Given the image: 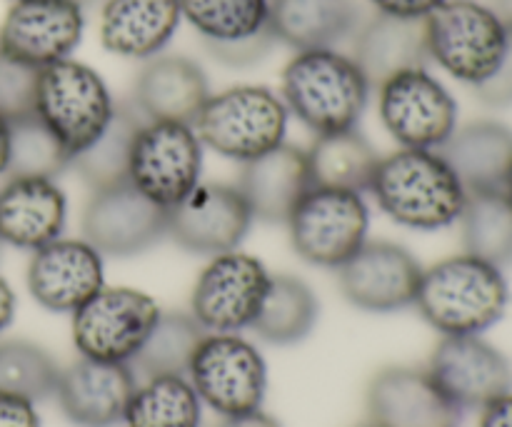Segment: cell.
Wrapping results in <instances>:
<instances>
[{
    "label": "cell",
    "mask_w": 512,
    "mask_h": 427,
    "mask_svg": "<svg viewBox=\"0 0 512 427\" xmlns=\"http://www.w3.org/2000/svg\"><path fill=\"white\" fill-rule=\"evenodd\" d=\"M370 90L353 55L335 48L295 50L280 80V98L288 113L315 135L358 128Z\"/></svg>",
    "instance_id": "3957f363"
},
{
    "label": "cell",
    "mask_w": 512,
    "mask_h": 427,
    "mask_svg": "<svg viewBox=\"0 0 512 427\" xmlns=\"http://www.w3.org/2000/svg\"><path fill=\"white\" fill-rule=\"evenodd\" d=\"M463 250L505 270L512 265V205L503 190L468 193L463 215Z\"/></svg>",
    "instance_id": "836d02e7"
},
{
    "label": "cell",
    "mask_w": 512,
    "mask_h": 427,
    "mask_svg": "<svg viewBox=\"0 0 512 427\" xmlns=\"http://www.w3.org/2000/svg\"><path fill=\"white\" fill-rule=\"evenodd\" d=\"M75 5H80V8H90V5H98V3H103V0H73Z\"/></svg>",
    "instance_id": "7dc6e473"
},
{
    "label": "cell",
    "mask_w": 512,
    "mask_h": 427,
    "mask_svg": "<svg viewBox=\"0 0 512 427\" xmlns=\"http://www.w3.org/2000/svg\"><path fill=\"white\" fill-rule=\"evenodd\" d=\"M353 60L370 88L410 68H428V40L423 20L393 18L378 13L353 35Z\"/></svg>",
    "instance_id": "484cf974"
},
{
    "label": "cell",
    "mask_w": 512,
    "mask_h": 427,
    "mask_svg": "<svg viewBox=\"0 0 512 427\" xmlns=\"http://www.w3.org/2000/svg\"><path fill=\"white\" fill-rule=\"evenodd\" d=\"M368 193L395 225L420 233L458 223L468 200V190L443 153L418 148H400L380 158Z\"/></svg>",
    "instance_id": "6da1fadb"
},
{
    "label": "cell",
    "mask_w": 512,
    "mask_h": 427,
    "mask_svg": "<svg viewBox=\"0 0 512 427\" xmlns=\"http://www.w3.org/2000/svg\"><path fill=\"white\" fill-rule=\"evenodd\" d=\"M253 213L238 185L200 183L183 203L168 210V235L178 248L195 255L238 250L253 228Z\"/></svg>",
    "instance_id": "e0dca14e"
},
{
    "label": "cell",
    "mask_w": 512,
    "mask_h": 427,
    "mask_svg": "<svg viewBox=\"0 0 512 427\" xmlns=\"http://www.w3.org/2000/svg\"><path fill=\"white\" fill-rule=\"evenodd\" d=\"M270 270L255 255L228 250L210 258L193 288V318L205 333L250 328L270 285Z\"/></svg>",
    "instance_id": "7c38bea8"
},
{
    "label": "cell",
    "mask_w": 512,
    "mask_h": 427,
    "mask_svg": "<svg viewBox=\"0 0 512 427\" xmlns=\"http://www.w3.org/2000/svg\"><path fill=\"white\" fill-rule=\"evenodd\" d=\"M318 310V298L305 280L295 275H273L250 328L265 343L295 345L313 333Z\"/></svg>",
    "instance_id": "f546056e"
},
{
    "label": "cell",
    "mask_w": 512,
    "mask_h": 427,
    "mask_svg": "<svg viewBox=\"0 0 512 427\" xmlns=\"http://www.w3.org/2000/svg\"><path fill=\"white\" fill-rule=\"evenodd\" d=\"M215 427H280V423L273 415L263 413V410H250V413L228 415Z\"/></svg>",
    "instance_id": "b9f144b4"
},
{
    "label": "cell",
    "mask_w": 512,
    "mask_h": 427,
    "mask_svg": "<svg viewBox=\"0 0 512 427\" xmlns=\"http://www.w3.org/2000/svg\"><path fill=\"white\" fill-rule=\"evenodd\" d=\"M360 427H378L375 423H368V425H360Z\"/></svg>",
    "instance_id": "c3c4849f"
},
{
    "label": "cell",
    "mask_w": 512,
    "mask_h": 427,
    "mask_svg": "<svg viewBox=\"0 0 512 427\" xmlns=\"http://www.w3.org/2000/svg\"><path fill=\"white\" fill-rule=\"evenodd\" d=\"M468 193L503 190L512 163V130L498 120L458 125L440 148Z\"/></svg>",
    "instance_id": "4316f807"
},
{
    "label": "cell",
    "mask_w": 512,
    "mask_h": 427,
    "mask_svg": "<svg viewBox=\"0 0 512 427\" xmlns=\"http://www.w3.org/2000/svg\"><path fill=\"white\" fill-rule=\"evenodd\" d=\"M200 403L228 415L260 410L268 390V368L250 340L238 333L205 335L188 370Z\"/></svg>",
    "instance_id": "9c48e42d"
},
{
    "label": "cell",
    "mask_w": 512,
    "mask_h": 427,
    "mask_svg": "<svg viewBox=\"0 0 512 427\" xmlns=\"http://www.w3.org/2000/svg\"><path fill=\"white\" fill-rule=\"evenodd\" d=\"M60 368L40 345L28 340L0 343V393L40 403L55 395Z\"/></svg>",
    "instance_id": "d590c367"
},
{
    "label": "cell",
    "mask_w": 512,
    "mask_h": 427,
    "mask_svg": "<svg viewBox=\"0 0 512 427\" xmlns=\"http://www.w3.org/2000/svg\"><path fill=\"white\" fill-rule=\"evenodd\" d=\"M275 40L293 50L335 48L360 28L358 0H270Z\"/></svg>",
    "instance_id": "83f0119b"
},
{
    "label": "cell",
    "mask_w": 512,
    "mask_h": 427,
    "mask_svg": "<svg viewBox=\"0 0 512 427\" xmlns=\"http://www.w3.org/2000/svg\"><path fill=\"white\" fill-rule=\"evenodd\" d=\"M15 318V293L8 285V280L0 275V333L13 323Z\"/></svg>",
    "instance_id": "7bdbcfd3"
},
{
    "label": "cell",
    "mask_w": 512,
    "mask_h": 427,
    "mask_svg": "<svg viewBox=\"0 0 512 427\" xmlns=\"http://www.w3.org/2000/svg\"><path fill=\"white\" fill-rule=\"evenodd\" d=\"M0 427H40L35 403L0 393Z\"/></svg>",
    "instance_id": "ab89813d"
},
{
    "label": "cell",
    "mask_w": 512,
    "mask_h": 427,
    "mask_svg": "<svg viewBox=\"0 0 512 427\" xmlns=\"http://www.w3.org/2000/svg\"><path fill=\"white\" fill-rule=\"evenodd\" d=\"M290 113L283 98L265 85H233L210 93L193 128L203 148L238 163L285 143Z\"/></svg>",
    "instance_id": "277c9868"
},
{
    "label": "cell",
    "mask_w": 512,
    "mask_h": 427,
    "mask_svg": "<svg viewBox=\"0 0 512 427\" xmlns=\"http://www.w3.org/2000/svg\"><path fill=\"white\" fill-rule=\"evenodd\" d=\"M180 20L178 0H103L100 43L118 58L150 60L173 40Z\"/></svg>",
    "instance_id": "d4e9b609"
},
{
    "label": "cell",
    "mask_w": 512,
    "mask_h": 427,
    "mask_svg": "<svg viewBox=\"0 0 512 427\" xmlns=\"http://www.w3.org/2000/svg\"><path fill=\"white\" fill-rule=\"evenodd\" d=\"M413 305L443 338L483 335L503 320L510 285L503 270L463 250L423 270Z\"/></svg>",
    "instance_id": "7a4b0ae2"
},
{
    "label": "cell",
    "mask_w": 512,
    "mask_h": 427,
    "mask_svg": "<svg viewBox=\"0 0 512 427\" xmlns=\"http://www.w3.org/2000/svg\"><path fill=\"white\" fill-rule=\"evenodd\" d=\"M313 185L365 193L378 170L380 155L358 128L315 135L308 150Z\"/></svg>",
    "instance_id": "f1b7e54d"
},
{
    "label": "cell",
    "mask_w": 512,
    "mask_h": 427,
    "mask_svg": "<svg viewBox=\"0 0 512 427\" xmlns=\"http://www.w3.org/2000/svg\"><path fill=\"white\" fill-rule=\"evenodd\" d=\"M423 23L430 60L460 83L478 88L503 63L510 28L490 5L445 0Z\"/></svg>",
    "instance_id": "5b68a950"
},
{
    "label": "cell",
    "mask_w": 512,
    "mask_h": 427,
    "mask_svg": "<svg viewBox=\"0 0 512 427\" xmlns=\"http://www.w3.org/2000/svg\"><path fill=\"white\" fill-rule=\"evenodd\" d=\"M378 13L393 15L405 20H425L433 10H438L445 0H368Z\"/></svg>",
    "instance_id": "f35d334b"
},
{
    "label": "cell",
    "mask_w": 512,
    "mask_h": 427,
    "mask_svg": "<svg viewBox=\"0 0 512 427\" xmlns=\"http://www.w3.org/2000/svg\"><path fill=\"white\" fill-rule=\"evenodd\" d=\"M375 90L380 123L400 148L440 150L458 128V103L428 68L403 70Z\"/></svg>",
    "instance_id": "30bf717a"
},
{
    "label": "cell",
    "mask_w": 512,
    "mask_h": 427,
    "mask_svg": "<svg viewBox=\"0 0 512 427\" xmlns=\"http://www.w3.org/2000/svg\"><path fill=\"white\" fill-rule=\"evenodd\" d=\"M495 13L505 20V25L512 30V0H495Z\"/></svg>",
    "instance_id": "f6af8a7d"
},
{
    "label": "cell",
    "mask_w": 512,
    "mask_h": 427,
    "mask_svg": "<svg viewBox=\"0 0 512 427\" xmlns=\"http://www.w3.org/2000/svg\"><path fill=\"white\" fill-rule=\"evenodd\" d=\"M68 198L55 180L5 178L0 185V243L38 250L63 238Z\"/></svg>",
    "instance_id": "7402d4cb"
},
{
    "label": "cell",
    "mask_w": 512,
    "mask_h": 427,
    "mask_svg": "<svg viewBox=\"0 0 512 427\" xmlns=\"http://www.w3.org/2000/svg\"><path fill=\"white\" fill-rule=\"evenodd\" d=\"M183 20L228 68H250L273 50L270 0H178Z\"/></svg>",
    "instance_id": "5bb4252c"
},
{
    "label": "cell",
    "mask_w": 512,
    "mask_h": 427,
    "mask_svg": "<svg viewBox=\"0 0 512 427\" xmlns=\"http://www.w3.org/2000/svg\"><path fill=\"white\" fill-rule=\"evenodd\" d=\"M208 98V75L185 55H155L145 60L133 85V105L145 120L193 125Z\"/></svg>",
    "instance_id": "cb8c5ba5"
},
{
    "label": "cell",
    "mask_w": 512,
    "mask_h": 427,
    "mask_svg": "<svg viewBox=\"0 0 512 427\" xmlns=\"http://www.w3.org/2000/svg\"><path fill=\"white\" fill-rule=\"evenodd\" d=\"M25 278L40 308L73 315L105 288L103 255L85 238H58L33 250Z\"/></svg>",
    "instance_id": "d6986e66"
},
{
    "label": "cell",
    "mask_w": 512,
    "mask_h": 427,
    "mask_svg": "<svg viewBox=\"0 0 512 427\" xmlns=\"http://www.w3.org/2000/svg\"><path fill=\"white\" fill-rule=\"evenodd\" d=\"M370 418L378 427H460L463 410L420 368H385L368 388Z\"/></svg>",
    "instance_id": "ffe728a7"
},
{
    "label": "cell",
    "mask_w": 512,
    "mask_h": 427,
    "mask_svg": "<svg viewBox=\"0 0 512 427\" xmlns=\"http://www.w3.org/2000/svg\"><path fill=\"white\" fill-rule=\"evenodd\" d=\"M113 93L98 70L65 58L38 70L35 115L55 133L70 158L88 148L115 115Z\"/></svg>",
    "instance_id": "8992f818"
},
{
    "label": "cell",
    "mask_w": 512,
    "mask_h": 427,
    "mask_svg": "<svg viewBox=\"0 0 512 427\" xmlns=\"http://www.w3.org/2000/svg\"><path fill=\"white\" fill-rule=\"evenodd\" d=\"M145 123L143 115L138 113L133 103L115 108V115L105 125L103 133L93 140L85 150H80L73 158V168L83 178L85 185L93 190L110 188L128 180L130 155H133L135 135L140 125Z\"/></svg>",
    "instance_id": "4dcf8cb0"
},
{
    "label": "cell",
    "mask_w": 512,
    "mask_h": 427,
    "mask_svg": "<svg viewBox=\"0 0 512 427\" xmlns=\"http://www.w3.org/2000/svg\"><path fill=\"white\" fill-rule=\"evenodd\" d=\"M428 373L460 410H483L512 393L508 355L480 335H445L430 355Z\"/></svg>",
    "instance_id": "ac0fdd59"
},
{
    "label": "cell",
    "mask_w": 512,
    "mask_h": 427,
    "mask_svg": "<svg viewBox=\"0 0 512 427\" xmlns=\"http://www.w3.org/2000/svg\"><path fill=\"white\" fill-rule=\"evenodd\" d=\"M8 143H10V120L0 115V175L8 168Z\"/></svg>",
    "instance_id": "ee69618b"
},
{
    "label": "cell",
    "mask_w": 512,
    "mask_h": 427,
    "mask_svg": "<svg viewBox=\"0 0 512 427\" xmlns=\"http://www.w3.org/2000/svg\"><path fill=\"white\" fill-rule=\"evenodd\" d=\"M203 143L190 123L145 120L135 135L128 183L158 208L173 210L200 185Z\"/></svg>",
    "instance_id": "ba28073f"
},
{
    "label": "cell",
    "mask_w": 512,
    "mask_h": 427,
    "mask_svg": "<svg viewBox=\"0 0 512 427\" xmlns=\"http://www.w3.org/2000/svg\"><path fill=\"white\" fill-rule=\"evenodd\" d=\"M285 225L298 258L338 270L368 240L370 208L363 193L313 185Z\"/></svg>",
    "instance_id": "52a82bcc"
},
{
    "label": "cell",
    "mask_w": 512,
    "mask_h": 427,
    "mask_svg": "<svg viewBox=\"0 0 512 427\" xmlns=\"http://www.w3.org/2000/svg\"><path fill=\"white\" fill-rule=\"evenodd\" d=\"M135 388L138 378L130 365L83 358L60 370L55 398L73 425L113 427L123 423Z\"/></svg>",
    "instance_id": "44dd1931"
},
{
    "label": "cell",
    "mask_w": 512,
    "mask_h": 427,
    "mask_svg": "<svg viewBox=\"0 0 512 427\" xmlns=\"http://www.w3.org/2000/svg\"><path fill=\"white\" fill-rule=\"evenodd\" d=\"M158 318V303L143 290L103 288L73 313V343L80 358L130 365Z\"/></svg>",
    "instance_id": "8fae6325"
},
{
    "label": "cell",
    "mask_w": 512,
    "mask_h": 427,
    "mask_svg": "<svg viewBox=\"0 0 512 427\" xmlns=\"http://www.w3.org/2000/svg\"><path fill=\"white\" fill-rule=\"evenodd\" d=\"M70 163H73L70 153L38 115L33 113L25 115V118L10 120L5 178L55 180L63 170L70 168Z\"/></svg>",
    "instance_id": "e575fe53"
},
{
    "label": "cell",
    "mask_w": 512,
    "mask_h": 427,
    "mask_svg": "<svg viewBox=\"0 0 512 427\" xmlns=\"http://www.w3.org/2000/svg\"><path fill=\"white\" fill-rule=\"evenodd\" d=\"M313 188L308 153L290 143L258 155L243 163L238 178L240 195L248 203L253 220L260 223H283L295 205Z\"/></svg>",
    "instance_id": "603a6c76"
},
{
    "label": "cell",
    "mask_w": 512,
    "mask_h": 427,
    "mask_svg": "<svg viewBox=\"0 0 512 427\" xmlns=\"http://www.w3.org/2000/svg\"><path fill=\"white\" fill-rule=\"evenodd\" d=\"M203 403L185 375H163L138 385L125 410V427H200Z\"/></svg>",
    "instance_id": "d6a6232c"
},
{
    "label": "cell",
    "mask_w": 512,
    "mask_h": 427,
    "mask_svg": "<svg viewBox=\"0 0 512 427\" xmlns=\"http://www.w3.org/2000/svg\"><path fill=\"white\" fill-rule=\"evenodd\" d=\"M83 30L85 13L73 0H13L0 23V53L43 70L70 58Z\"/></svg>",
    "instance_id": "9a60e30c"
},
{
    "label": "cell",
    "mask_w": 512,
    "mask_h": 427,
    "mask_svg": "<svg viewBox=\"0 0 512 427\" xmlns=\"http://www.w3.org/2000/svg\"><path fill=\"white\" fill-rule=\"evenodd\" d=\"M168 235V210L125 183L93 190L83 210V238L110 258H133Z\"/></svg>",
    "instance_id": "4fadbf2b"
},
{
    "label": "cell",
    "mask_w": 512,
    "mask_h": 427,
    "mask_svg": "<svg viewBox=\"0 0 512 427\" xmlns=\"http://www.w3.org/2000/svg\"><path fill=\"white\" fill-rule=\"evenodd\" d=\"M418 258L390 240H365L353 258L338 268V283L350 305L368 313H398L418 295Z\"/></svg>",
    "instance_id": "2e32d148"
},
{
    "label": "cell",
    "mask_w": 512,
    "mask_h": 427,
    "mask_svg": "<svg viewBox=\"0 0 512 427\" xmlns=\"http://www.w3.org/2000/svg\"><path fill=\"white\" fill-rule=\"evenodd\" d=\"M503 195L508 198V203L512 205V163H510V170L508 175H505V183H503Z\"/></svg>",
    "instance_id": "bcb514c9"
},
{
    "label": "cell",
    "mask_w": 512,
    "mask_h": 427,
    "mask_svg": "<svg viewBox=\"0 0 512 427\" xmlns=\"http://www.w3.org/2000/svg\"><path fill=\"white\" fill-rule=\"evenodd\" d=\"M0 248H3V243H0Z\"/></svg>",
    "instance_id": "681fc988"
},
{
    "label": "cell",
    "mask_w": 512,
    "mask_h": 427,
    "mask_svg": "<svg viewBox=\"0 0 512 427\" xmlns=\"http://www.w3.org/2000/svg\"><path fill=\"white\" fill-rule=\"evenodd\" d=\"M480 427H512V393L485 405Z\"/></svg>",
    "instance_id": "60d3db41"
},
{
    "label": "cell",
    "mask_w": 512,
    "mask_h": 427,
    "mask_svg": "<svg viewBox=\"0 0 512 427\" xmlns=\"http://www.w3.org/2000/svg\"><path fill=\"white\" fill-rule=\"evenodd\" d=\"M205 330L193 315L185 313H160L158 323L135 358L130 360L135 378H163V375H185L188 378L190 363L195 350L205 338Z\"/></svg>",
    "instance_id": "1f68e13d"
},
{
    "label": "cell",
    "mask_w": 512,
    "mask_h": 427,
    "mask_svg": "<svg viewBox=\"0 0 512 427\" xmlns=\"http://www.w3.org/2000/svg\"><path fill=\"white\" fill-rule=\"evenodd\" d=\"M38 70L0 53V115L8 120L35 113Z\"/></svg>",
    "instance_id": "8d00e7d4"
},
{
    "label": "cell",
    "mask_w": 512,
    "mask_h": 427,
    "mask_svg": "<svg viewBox=\"0 0 512 427\" xmlns=\"http://www.w3.org/2000/svg\"><path fill=\"white\" fill-rule=\"evenodd\" d=\"M475 93L490 108H508V105H512V30L503 63L495 70L493 78L475 88Z\"/></svg>",
    "instance_id": "74e56055"
}]
</instances>
